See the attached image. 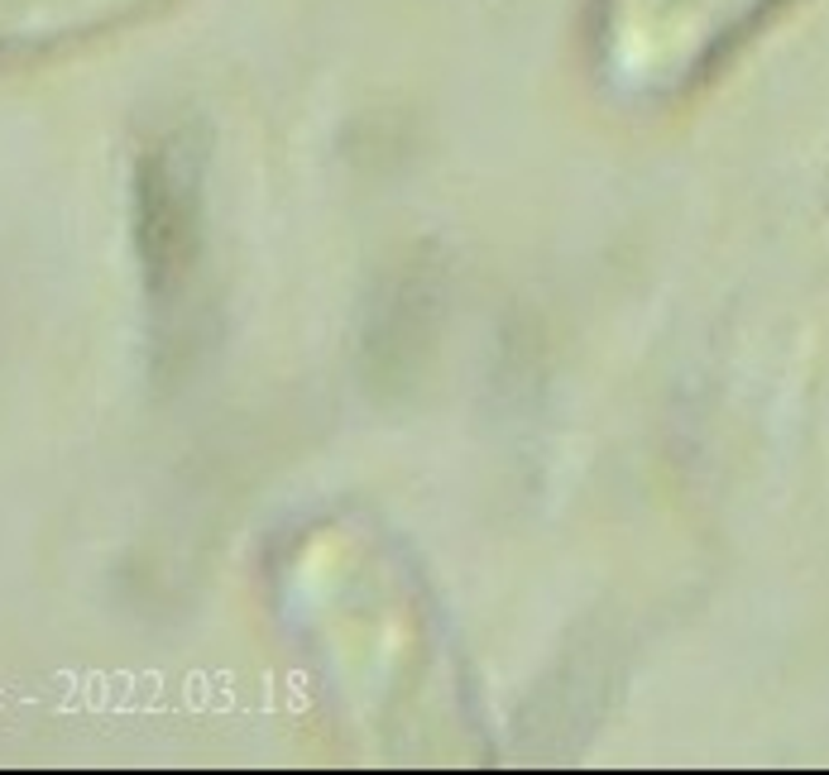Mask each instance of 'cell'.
<instances>
[{
  "mask_svg": "<svg viewBox=\"0 0 829 775\" xmlns=\"http://www.w3.org/2000/svg\"><path fill=\"white\" fill-rule=\"evenodd\" d=\"M274 608L360 756L470 766L489 756L485 708L418 556L370 512L331 508L274 551Z\"/></svg>",
  "mask_w": 829,
  "mask_h": 775,
  "instance_id": "cell-1",
  "label": "cell"
},
{
  "mask_svg": "<svg viewBox=\"0 0 829 775\" xmlns=\"http://www.w3.org/2000/svg\"><path fill=\"white\" fill-rule=\"evenodd\" d=\"M796 0H585L581 58L624 110H666L714 82Z\"/></svg>",
  "mask_w": 829,
  "mask_h": 775,
  "instance_id": "cell-2",
  "label": "cell"
},
{
  "mask_svg": "<svg viewBox=\"0 0 829 775\" xmlns=\"http://www.w3.org/2000/svg\"><path fill=\"white\" fill-rule=\"evenodd\" d=\"M149 6L158 0H0V53L97 35Z\"/></svg>",
  "mask_w": 829,
  "mask_h": 775,
  "instance_id": "cell-3",
  "label": "cell"
}]
</instances>
